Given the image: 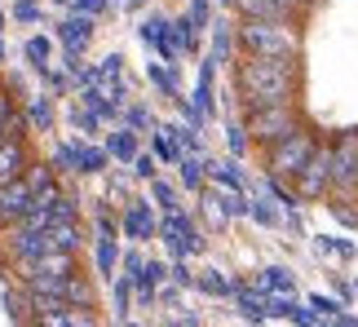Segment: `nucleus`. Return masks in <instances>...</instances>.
I'll list each match as a JSON object with an SVG mask.
<instances>
[{
    "mask_svg": "<svg viewBox=\"0 0 358 327\" xmlns=\"http://www.w3.org/2000/svg\"><path fill=\"white\" fill-rule=\"evenodd\" d=\"M257 288H266V292H292V275H287V270H266V275L257 279Z\"/></svg>",
    "mask_w": 358,
    "mask_h": 327,
    "instance_id": "18",
    "label": "nucleus"
},
{
    "mask_svg": "<svg viewBox=\"0 0 358 327\" xmlns=\"http://www.w3.org/2000/svg\"><path fill=\"white\" fill-rule=\"evenodd\" d=\"M58 40L71 53H85L89 49V40H93V18L89 13H80V18H66V22H58Z\"/></svg>",
    "mask_w": 358,
    "mask_h": 327,
    "instance_id": "12",
    "label": "nucleus"
},
{
    "mask_svg": "<svg viewBox=\"0 0 358 327\" xmlns=\"http://www.w3.org/2000/svg\"><path fill=\"white\" fill-rule=\"evenodd\" d=\"M213 177H217V182H222L226 190H239V186H243V177H239L235 164H226V168H213Z\"/></svg>",
    "mask_w": 358,
    "mask_h": 327,
    "instance_id": "27",
    "label": "nucleus"
},
{
    "mask_svg": "<svg viewBox=\"0 0 358 327\" xmlns=\"http://www.w3.org/2000/svg\"><path fill=\"white\" fill-rule=\"evenodd\" d=\"M287 5H296V9H306V5H314V0H287Z\"/></svg>",
    "mask_w": 358,
    "mask_h": 327,
    "instance_id": "40",
    "label": "nucleus"
},
{
    "mask_svg": "<svg viewBox=\"0 0 358 327\" xmlns=\"http://www.w3.org/2000/svg\"><path fill=\"white\" fill-rule=\"evenodd\" d=\"M129 5H133V9H137V5H146V0H129Z\"/></svg>",
    "mask_w": 358,
    "mask_h": 327,
    "instance_id": "41",
    "label": "nucleus"
},
{
    "mask_svg": "<svg viewBox=\"0 0 358 327\" xmlns=\"http://www.w3.org/2000/svg\"><path fill=\"white\" fill-rule=\"evenodd\" d=\"M49 53H53V49H49V36H31V40H27V58H31L36 66H45Z\"/></svg>",
    "mask_w": 358,
    "mask_h": 327,
    "instance_id": "25",
    "label": "nucleus"
},
{
    "mask_svg": "<svg viewBox=\"0 0 358 327\" xmlns=\"http://www.w3.org/2000/svg\"><path fill=\"white\" fill-rule=\"evenodd\" d=\"M336 195H354L358 190V129L341 133V138L332 142V186Z\"/></svg>",
    "mask_w": 358,
    "mask_h": 327,
    "instance_id": "6",
    "label": "nucleus"
},
{
    "mask_svg": "<svg viewBox=\"0 0 358 327\" xmlns=\"http://www.w3.org/2000/svg\"><path fill=\"white\" fill-rule=\"evenodd\" d=\"M0 31H5V13H0Z\"/></svg>",
    "mask_w": 358,
    "mask_h": 327,
    "instance_id": "43",
    "label": "nucleus"
},
{
    "mask_svg": "<svg viewBox=\"0 0 358 327\" xmlns=\"http://www.w3.org/2000/svg\"><path fill=\"white\" fill-rule=\"evenodd\" d=\"M80 248V230L76 221H53L45 230V252H76Z\"/></svg>",
    "mask_w": 358,
    "mask_h": 327,
    "instance_id": "13",
    "label": "nucleus"
},
{
    "mask_svg": "<svg viewBox=\"0 0 358 327\" xmlns=\"http://www.w3.org/2000/svg\"><path fill=\"white\" fill-rule=\"evenodd\" d=\"M124 235L137 239V243L155 235V212H150V203H146V199H133L129 208H124Z\"/></svg>",
    "mask_w": 358,
    "mask_h": 327,
    "instance_id": "11",
    "label": "nucleus"
},
{
    "mask_svg": "<svg viewBox=\"0 0 358 327\" xmlns=\"http://www.w3.org/2000/svg\"><path fill=\"white\" fill-rule=\"evenodd\" d=\"M133 173L137 177H155V159H150V155H133Z\"/></svg>",
    "mask_w": 358,
    "mask_h": 327,
    "instance_id": "34",
    "label": "nucleus"
},
{
    "mask_svg": "<svg viewBox=\"0 0 358 327\" xmlns=\"http://www.w3.org/2000/svg\"><path fill=\"white\" fill-rule=\"evenodd\" d=\"M239 45L243 53H270V58H296V36L287 22L270 18H243L239 27Z\"/></svg>",
    "mask_w": 358,
    "mask_h": 327,
    "instance_id": "2",
    "label": "nucleus"
},
{
    "mask_svg": "<svg viewBox=\"0 0 358 327\" xmlns=\"http://www.w3.org/2000/svg\"><path fill=\"white\" fill-rule=\"evenodd\" d=\"M13 18H18V22H36V18H40V9L31 5V0H22V5H13Z\"/></svg>",
    "mask_w": 358,
    "mask_h": 327,
    "instance_id": "33",
    "label": "nucleus"
},
{
    "mask_svg": "<svg viewBox=\"0 0 358 327\" xmlns=\"http://www.w3.org/2000/svg\"><path fill=\"white\" fill-rule=\"evenodd\" d=\"M155 203H159L164 212L177 208V195H173V186H169V182H155Z\"/></svg>",
    "mask_w": 358,
    "mask_h": 327,
    "instance_id": "31",
    "label": "nucleus"
},
{
    "mask_svg": "<svg viewBox=\"0 0 358 327\" xmlns=\"http://www.w3.org/2000/svg\"><path fill=\"white\" fill-rule=\"evenodd\" d=\"M22 173H27V146H22V133H13V138L0 142V186L18 182Z\"/></svg>",
    "mask_w": 358,
    "mask_h": 327,
    "instance_id": "9",
    "label": "nucleus"
},
{
    "mask_svg": "<svg viewBox=\"0 0 358 327\" xmlns=\"http://www.w3.org/2000/svg\"><path fill=\"white\" fill-rule=\"evenodd\" d=\"M146 261H142V256H137V252H129V256H124V275H133L137 279V270H142Z\"/></svg>",
    "mask_w": 358,
    "mask_h": 327,
    "instance_id": "39",
    "label": "nucleus"
},
{
    "mask_svg": "<svg viewBox=\"0 0 358 327\" xmlns=\"http://www.w3.org/2000/svg\"><path fill=\"white\" fill-rule=\"evenodd\" d=\"M248 212H252V217H257L261 226H274V221H279V212H274V208H270L266 199H257V203H252V208H248Z\"/></svg>",
    "mask_w": 358,
    "mask_h": 327,
    "instance_id": "30",
    "label": "nucleus"
},
{
    "mask_svg": "<svg viewBox=\"0 0 358 327\" xmlns=\"http://www.w3.org/2000/svg\"><path fill=\"white\" fill-rule=\"evenodd\" d=\"M22 182L31 186V195H40V190H49V186H53V168H49V164H27Z\"/></svg>",
    "mask_w": 358,
    "mask_h": 327,
    "instance_id": "16",
    "label": "nucleus"
},
{
    "mask_svg": "<svg viewBox=\"0 0 358 327\" xmlns=\"http://www.w3.org/2000/svg\"><path fill=\"white\" fill-rule=\"evenodd\" d=\"M106 151H111L115 159H133L137 155V138H133L129 129H115L111 138H106Z\"/></svg>",
    "mask_w": 358,
    "mask_h": 327,
    "instance_id": "15",
    "label": "nucleus"
},
{
    "mask_svg": "<svg viewBox=\"0 0 358 327\" xmlns=\"http://www.w3.org/2000/svg\"><path fill=\"white\" fill-rule=\"evenodd\" d=\"M76 13H89V18H98V13H106V0H71Z\"/></svg>",
    "mask_w": 358,
    "mask_h": 327,
    "instance_id": "32",
    "label": "nucleus"
},
{
    "mask_svg": "<svg viewBox=\"0 0 358 327\" xmlns=\"http://www.w3.org/2000/svg\"><path fill=\"white\" fill-rule=\"evenodd\" d=\"M292 129H301V119L292 111V102H279V106H261V111L248 115V138L257 146H274L279 138H287Z\"/></svg>",
    "mask_w": 358,
    "mask_h": 327,
    "instance_id": "3",
    "label": "nucleus"
},
{
    "mask_svg": "<svg viewBox=\"0 0 358 327\" xmlns=\"http://www.w3.org/2000/svg\"><path fill=\"white\" fill-rule=\"evenodd\" d=\"M5 310H9V319L27 323V319H31V292H27V296H13V292H5Z\"/></svg>",
    "mask_w": 358,
    "mask_h": 327,
    "instance_id": "22",
    "label": "nucleus"
},
{
    "mask_svg": "<svg viewBox=\"0 0 358 327\" xmlns=\"http://www.w3.org/2000/svg\"><path fill=\"white\" fill-rule=\"evenodd\" d=\"M150 85H159L164 93H169V98H177V85H173V75L164 71V66H155V62H150Z\"/></svg>",
    "mask_w": 358,
    "mask_h": 327,
    "instance_id": "28",
    "label": "nucleus"
},
{
    "mask_svg": "<svg viewBox=\"0 0 358 327\" xmlns=\"http://www.w3.org/2000/svg\"><path fill=\"white\" fill-rule=\"evenodd\" d=\"M199 168H203V164L186 155V159H182V182H186V186H199V182H203V173H199Z\"/></svg>",
    "mask_w": 358,
    "mask_h": 327,
    "instance_id": "29",
    "label": "nucleus"
},
{
    "mask_svg": "<svg viewBox=\"0 0 358 327\" xmlns=\"http://www.w3.org/2000/svg\"><path fill=\"white\" fill-rule=\"evenodd\" d=\"M129 292H133V275H124V279H115V319H129Z\"/></svg>",
    "mask_w": 358,
    "mask_h": 327,
    "instance_id": "23",
    "label": "nucleus"
},
{
    "mask_svg": "<svg viewBox=\"0 0 358 327\" xmlns=\"http://www.w3.org/2000/svg\"><path fill=\"white\" fill-rule=\"evenodd\" d=\"M239 93H243L248 111H261V106L292 102V93H296V58H270V53H248V58L239 62Z\"/></svg>",
    "mask_w": 358,
    "mask_h": 327,
    "instance_id": "1",
    "label": "nucleus"
},
{
    "mask_svg": "<svg viewBox=\"0 0 358 327\" xmlns=\"http://www.w3.org/2000/svg\"><path fill=\"white\" fill-rule=\"evenodd\" d=\"M129 124L133 129H146L150 124V111H146V106H133V111H129Z\"/></svg>",
    "mask_w": 358,
    "mask_h": 327,
    "instance_id": "35",
    "label": "nucleus"
},
{
    "mask_svg": "<svg viewBox=\"0 0 358 327\" xmlns=\"http://www.w3.org/2000/svg\"><path fill=\"white\" fill-rule=\"evenodd\" d=\"M76 208H80V199H76V195H66V190H62L58 199H53V217H58V221H76Z\"/></svg>",
    "mask_w": 358,
    "mask_h": 327,
    "instance_id": "26",
    "label": "nucleus"
},
{
    "mask_svg": "<svg viewBox=\"0 0 358 327\" xmlns=\"http://www.w3.org/2000/svg\"><path fill=\"white\" fill-rule=\"evenodd\" d=\"M199 288L208 292V296H230V292H235V283L222 279L217 270H203V275H199Z\"/></svg>",
    "mask_w": 358,
    "mask_h": 327,
    "instance_id": "19",
    "label": "nucleus"
},
{
    "mask_svg": "<svg viewBox=\"0 0 358 327\" xmlns=\"http://www.w3.org/2000/svg\"><path fill=\"white\" fill-rule=\"evenodd\" d=\"M98 270L102 275H115V261H120V252H115V239H98Z\"/></svg>",
    "mask_w": 358,
    "mask_h": 327,
    "instance_id": "20",
    "label": "nucleus"
},
{
    "mask_svg": "<svg viewBox=\"0 0 358 327\" xmlns=\"http://www.w3.org/2000/svg\"><path fill=\"white\" fill-rule=\"evenodd\" d=\"M319 146L310 129H292L287 138H279L270 146V177H296V168L310 159V151Z\"/></svg>",
    "mask_w": 358,
    "mask_h": 327,
    "instance_id": "4",
    "label": "nucleus"
},
{
    "mask_svg": "<svg viewBox=\"0 0 358 327\" xmlns=\"http://www.w3.org/2000/svg\"><path fill=\"white\" fill-rule=\"evenodd\" d=\"M292 182H296V195L301 199H323L327 186H332V146H323V142L314 146L310 159L296 168Z\"/></svg>",
    "mask_w": 358,
    "mask_h": 327,
    "instance_id": "5",
    "label": "nucleus"
},
{
    "mask_svg": "<svg viewBox=\"0 0 358 327\" xmlns=\"http://www.w3.org/2000/svg\"><path fill=\"white\" fill-rule=\"evenodd\" d=\"M53 164H58L62 173H80V146H76V142L58 146V151H53Z\"/></svg>",
    "mask_w": 358,
    "mask_h": 327,
    "instance_id": "21",
    "label": "nucleus"
},
{
    "mask_svg": "<svg viewBox=\"0 0 358 327\" xmlns=\"http://www.w3.org/2000/svg\"><path fill=\"white\" fill-rule=\"evenodd\" d=\"M13 129H18V119H13V102H9V93L0 89V142H5Z\"/></svg>",
    "mask_w": 358,
    "mask_h": 327,
    "instance_id": "24",
    "label": "nucleus"
},
{
    "mask_svg": "<svg viewBox=\"0 0 358 327\" xmlns=\"http://www.w3.org/2000/svg\"><path fill=\"white\" fill-rule=\"evenodd\" d=\"M155 155H159V159H177V146H173L169 138H155Z\"/></svg>",
    "mask_w": 358,
    "mask_h": 327,
    "instance_id": "38",
    "label": "nucleus"
},
{
    "mask_svg": "<svg viewBox=\"0 0 358 327\" xmlns=\"http://www.w3.org/2000/svg\"><path fill=\"white\" fill-rule=\"evenodd\" d=\"M243 146H248V129H230V151L243 155Z\"/></svg>",
    "mask_w": 358,
    "mask_h": 327,
    "instance_id": "36",
    "label": "nucleus"
},
{
    "mask_svg": "<svg viewBox=\"0 0 358 327\" xmlns=\"http://www.w3.org/2000/svg\"><path fill=\"white\" fill-rule=\"evenodd\" d=\"M27 208H31V186H27L22 177L0 186V226H18Z\"/></svg>",
    "mask_w": 358,
    "mask_h": 327,
    "instance_id": "8",
    "label": "nucleus"
},
{
    "mask_svg": "<svg viewBox=\"0 0 358 327\" xmlns=\"http://www.w3.org/2000/svg\"><path fill=\"white\" fill-rule=\"evenodd\" d=\"M243 18H270V22H292L296 18V5H287V0H235Z\"/></svg>",
    "mask_w": 358,
    "mask_h": 327,
    "instance_id": "10",
    "label": "nucleus"
},
{
    "mask_svg": "<svg viewBox=\"0 0 358 327\" xmlns=\"http://www.w3.org/2000/svg\"><path fill=\"white\" fill-rule=\"evenodd\" d=\"M53 5H71V0H53Z\"/></svg>",
    "mask_w": 358,
    "mask_h": 327,
    "instance_id": "42",
    "label": "nucleus"
},
{
    "mask_svg": "<svg viewBox=\"0 0 358 327\" xmlns=\"http://www.w3.org/2000/svg\"><path fill=\"white\" fill-rule=\"evenodd\" d=\"M159 239L169 243V252H173V256H190V252H199V235H195V226L186 221V212H182V208H169V212H164V221H159Z\"/></svg>",
    "mask_w": 358,
    "mask_h": 327,
    "instance_id": "7",
    "label": "nucleus"
},
{
    "mask_svg": "<svg viewBox=\"0 0 358 327\" xmlns=\"http://www.w3.org/2000/svg\"><path fill=\"white\" fill-rule=\"evenodd\" d=\"M111 151H102V146H80V173H102Z\"/></svg>",
    "mask_w": 358,
    "mask_h": 327,
    "instance_id": "17",
    "label": "nucleus"
},
{
    "mask_svg": "<svg viewBox=\"0 0 358 327\" xmlns=\"http://www.w3.org/2000/svg\"><path fill=\"white\" fill-rule=\"evenodd\" d=\"M27 124H31L36 133H49V124H53V106H49V98H31V102H27Z\"/></svg>",
    "mask_w": 358,
    "mask_h": 327,
    "instance_id": "14",
    "label": "nucleus"
},
{
    "mask_svg": "<svg viewBox=\"0 0 358 327\" xmlns=\"http://www.w3.org/2000/svg\"><path fill=\"white\" fill-rule=\"evenodd\" d=\"M98 239H115V221L106 212H98Z\"/></svg>",
    "mask_w": 358,
    "mask_h": 327,
    "instance_id": "37",
    "label": "nucleus"
}]
</instances>
